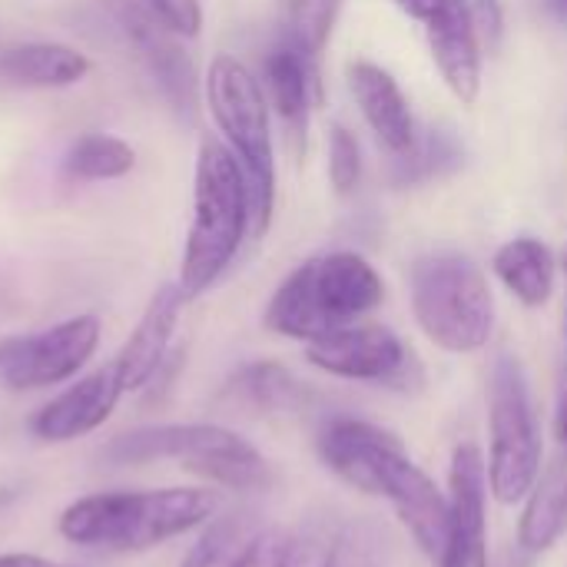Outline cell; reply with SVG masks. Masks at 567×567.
Wrapping results in <instances>:
<instances>
[{
  "instance_id": "obj_25",
  "label": "cell",
  "mask_w": 567,
  "mask_h": 567,
  "mask_svg": "<svg viewBox=\"0 0 567 567\" xmlns=\"http://www.w3.org/2000/svg\"><path fill=\"white\" fill-rule=\"evenodd\" d=\"M342 0H289V33L309 56H319Z\"/></svg>"
},
{
  "instance_id": "obj_13",
  "label": "cell",
  "mask_w": 567,
  "mask_h": 567,
  "mask_svg": "<svg viewBox=\"0 0 567 567\" xmlns=\"http://www.w3.org/2000/svg\"><path fill=\"white\" fill-rule=\"evenodd\" d=\"M183 306H186V296H183V289L176 282L159 286L153 292L143 319L136 322V329L130 332V339L123 342V349L113 359L126 392L146 389L156 379V372L166 365L169 342H173V332L179 326Z\"/></svg>"
},
{
  "instance_id": "obj_37",
  "label": "cell",
  "mask_w": 567,
  "mask_h": 567,
  "mask_svg": "<svg viewBox=\"0 0 567 567\" xmlns=\"http://www.w3.org/2000/svg\"><path fill=\"white\" fill-rule=\"evenodd\" d=\"M565 269H567V249H565Z\"/></svg>"
},
{
  "instance_id": "obj_29",
  "label": "cell",
  "mask_w": 567,
  "mask_h": 567,
  "mask_svg": "<svg viewBox=\"0 0 567 567\" xmlns=\"http://www.w3.org/2000/svg\"><path fill=\"white\" fill-rule=\"evenodd\" d=\"M146 10L176 37H196L203 27L199 0H146Z\"/></svg>"
},
{
  "instance_id": "obj_24",
  "label": "cell",
  "mask_w": 567,
  "mask_h": 567,
  "mask_svg": "<svg viewBox=\"0 0 567 567\" xmlns=\"http://www.w3.org/2000/svg\"><path fill=\"white\" fill-rule=\"evenodd\" d=\"M329 542L312 532H269L262 535L249 567H322Z\"/></svg>"
},
{
  "instance_id": "obj_12",
  "label": "cell",
  "mask_w": 567,
  "mask_h": 567,
  "mask_svg": "<svg viewBox=\"0 0 567 567\" xmlns=\"http://www.w3.org/2000/svg\"><path fill=\"white\" fill-rule=\"evenodd\" d=\"M123 395H126L123 379H120L116 365L110 362V365L76 379L56 399H50L30 422L33 435L43 442H73L80 435H90L113 415V409Z\"/></svg>"
},
{
  "instance_id": "obj_17",
  "label": "cell",
  "mask_w": 567,
  "mask_h": 567,
  "mask_svg": "<svg viewBox=\"0 0 567 567\" xmlns=\"http://www.w3.org/2000/svg\"><path fill=\"white\" fill-rule=\"evenodd\" d=\"M432 56L449 83V90L462 100L472 103L482 86V37L468 10L458 3L439 20L425 23Z\"/></svg>"
},
{
  "instance_id": "obj_3",
  "label": "cell",
  "mask_w": 567,
  "mask_h": 567,
  "mask_svg": "<svg viewBox=\"0 0 567 567\" xmlns=\"http://www.w3.org/2000/svg\"><path fill=\"white\" fill-rule=\"evenodd\" d=\"M246 236H252L249 186L239 159L219 140H203L193 179V223L176 286L186 302L209 292L233 266Z\"/></svg>"
},
{
  "instance_id": "obj_5",
  "label": "cell",
  "mask_w": 567,
  "mask_h": 567,
  "mask_svg": "<svg viewBox=\"0 0 567 567\" xmlns=\"http://www.w3.org/2000/svg\"><path fill=\"white\" fill-rule=\"evenodd\" d=\"M103 458L110 465H146L179 462L186 472L229 488V492H266L272 485L269 462L243 435L209 422L186 425H146L116 435Z\"/></svg>"
},
{
  "instance_id": "obj_27",
  "label": "cell",
  "mask_w": 567,
  "mask_h": 567,
  "mask_svg": "<svg viewBox=\"0 0 567 567\" xmlns=\"http://www.w3.org/2000/svg\"><path fill=\"white\" fill-rule=\"evenodd\" d=\"M458 159L462 156L445 133H432L425 140H415V146L405 156H395V163L402 169L399 179H429V176H439L442 169L455 166Z\"/></svg>"
},
{
  "instance_id": "obj_6",
  "label": "cell",
  "mask_w": 567,
  "mask_h": 567,
  "mask_svg": "<svg viewBox=\"0 0 567 567\" xmlns=\"http://www.w3.org/2000/svg\"><path fill=\"white\" fill-rule=\"evenodd\" d=\"M206 103L223 130L233 156L243 166L249 186L252 239H259L272 223L276 206V159H272V130H269V100L259 80L229 53H219L206 73Z\"/></svg>"
},
{
  "instance_id": "obj_22",
  "label": "cell",
  "mask_w": 567,
  "mask_h": 567,
  "mask_svg": "<svg viewBox=\"0 0 567 567\" xmlns=\"http://www.w3.org/2000/svg\"><path fill=\"white\" fill-rule=\"evenodd\" d=\"M233 395L259 412H302L309 405V389L276 362H252L233 379Z\"/></svg>"
},
{
  "instance_id": "obj_34",
  "label": "cell",
  "mask_w": 567,
  "mask_h": 567,
  "mask_svg": "<svg viewBox=\"0 0 567 567\" xmlns=\"http://www.w3.org/2000/svg\"><path fill=\"white\" fill-rule=\"evenodd\" d=\"M542 3H545V10L551 17H558L561 23H567V0H542Z\"/></svg>"
},
{
  "instance_id": "obj_35",
  "label": "cell",
  "mask_w": 567,
  "mask_h": 567,
  "mask_svg": "<svg viewBox=\"0 0 567 567\" xmlns=\"http://www.w3.org/2000/svg\"><path fill=\"white\" fill-rule=\"evenodd\" d=\"M10 349H13V339H0V365L7 362V355H10Z\"/></svg>"
},
{
  "instance_id": "obj_15",
  "label": "cell",
  "mask_w": 567,
  "mask_h": 567,
  "mask_svg": "<svg viewBox=\"0 0 567 567\" xmlns=\"http://www.w3.org/2000/svg\"><path fill=\"white\" fill-rule=\"evenodd\" d=\"M126 30L140 50V56L146 60L150 73L156 76L159 90L166 93V100L183 113L193 116L196 110V70L189 53L176 43L179 37L173 30H166L150 10H133L126 17Z\"/></svg>"
},
{
  "instance_id": "obj_32",
  "label": "cell",
  "mask_w": 567,
  "mask_h": 567,
  "mask_svg": "<svg viewBox=\"0 0 567 567\" xmlns=\"http://www.w3.org/2000/svg\"><path fill=\"white\" fill-rule=\"evenodd\" d=\"M0 567H70V565H56V561L37 558V555H0Z\"/></svg>"
},
{
  "instance_id": "obj_14",
  "label": "cell",
  "mask_w": 567,
  "mask_h": 567,
  "mask_svg": "<svg viewBox=\"0 0 567 567\" xmlns=\"http://www.w3.org/2000/svg\"><path fill=\"white\" fill-rule=\"evenodd\" d=\"M349 83H352L362 116L372 126V133L379 136V143L392 156H405L419 136H415V120H412L409 100L399 90V83L392 80V73H385L382 66H375L369 60H359L349 66Z\"/></svg>"
},
{
  "instance_id": "obj_26",
  "label": "cell",
  "mask_w": 567,
  "mask_h": 567,
  "mask_svg": "<svg viewBox=\"0 0 567 567\" xmlns=\"http://www.w3.org/2000/svg\"><path fill=\"white\" fill-rule=\"evenodd\" d=\"M322 567H385V542L375 525H346L326 551Z\"/></svg>"
},
{
  "instance_id": "obj_20",
  "label": "cell",
  "mask_w": 567,
  "mask_h": 567,
  "mask_svg": "<svg viewBox=\"0 0 567 567\" xmlns=\"http://www.w3.org/2000/svg\"><path fill=\"white\" fill-rule=\"evenodd\" d=\"M262 535L266 525L252 512L239 508V512L213 515L179 567H249Z\"/></svg>"
},
{
  "instance_id": "obj_16",
  "label": "cell",
  "mask_w": 567,
  "mask_h": 567,
  "mask_svg": "<svg viewBox=\"0 0 567 567\" xmlns=\"http://www.w3.org/2000/svg\"><path fill=\"white\" fill-rule=\"evenodd\" d=\"M266 86L289 136L296 143H306L309 110L319 96L316 56H309L292 37H282L266 56Z\"/></svg>"
},
{
  "instance_id": "obj_23",
  "label": "cell",
  "mask_w": 567,
  "mask_h": 567,
  "mask_svg": "<svg viewBox=\"0 0 567 567\" xmlns=\"http://www.w3.org/2000/svg\"><path fill=\"white\" fill-rule=\"evenodd\" d=\"M136 153L126 140L110 136V133H86L66 150V173L83 183H103V179H120L133 169Z\"/></svg>"
},
{
  "instance_id": "obj_18",
  "label": "cell",
  "mask_w": 567,
  "mask_h": 567,
  "mask_svg": "<svg viewBox=\"0 0 567 567\" xmlns=\"http://www.w3.org/2000/svg\"><path fill=\"white\" fill-rule=\"evenodd\" d=\"M90 73L86 53L66 43L33 40L0 50V80L30 90H63L76 86Z\"/></svg>"
},
{
  "instance_id": "obj_31",
  "label": "cell",
  "mask_w": 567,
  "mask_h": 567,
  "mask_svg": "<svg viewBox=\"0 0 567 567\" xmlns=\"http://www.w3.org/2000/svg\"><path fill=\"white\" fill-rule=\"evenodd\" d=\"M409 17H415V20H422V23H432V20H439L442 13H449L452 7H458L462 0H395ZM465 7V3H462Z\"/></svg>"
},
{
  "instance_id": "obj_8",
  "label": "cell",
  "mask_w": 567,
  "mask_h": 567,
  "mask_svg": "<svg viewBox=\"0 0 567 567\" xmlns=\"http://www.w3.org/2000/svg\"><path fill=\"white\" fill-rule=\"evenodd\" d=\"M542 429L528 375L515 355H498L488 379V492L498 505L528 498L542 475Z\"/></svg>"
},
{
  "instance_id": "obj_9",
  "label": "cell",
  "mask_w": 567,
  "mask_h": 567,
  "mask_svg": "<svg viewBox=\"0 0 567 567\" xmlns=\"http://www.w3.org/2000/svg\"><path fill=\"white\" fill-rule=\"evenodd\" d=\"M306 359L336 379L375 382V385H389L402 392H409L412 382L422 379L415 355L405 349V342L389 326H375V322H365V326L352 322L339 332H329L309 342Z\"/></svg>"
},
{
  "instance_id": "obj_28",
  "label": "cell",
  "mask_w": 567,
  "mask_h": 567,
  "mask_svg": "<svg viewBox=\"0 0 567 567\" xmlns=\"http://www.w3.org/2000/svg\"><path fill=\"white\" fill-rule=\"evenodd\" d=\"M329 176H332V186L339 193H352L359 186L362 153H359L355 136L346 126H336L332 130V140H329Z\"/></svg>"
},
{
  "instance_id": "obj_21",
  "label": "cell",
  "mask_w": 567,
  "mask_h": 567,
  "mask_svg": "<svg viewBox=\"0 0 567 567\" xmlns=\"http://www.w3.org/2000/svg\"><path fill=\"white\" fill-rule=\"evenodd\" d=\"M555 272H558L555 256L542 239L522 236V239L505 243L495 252V276L505 282V289L515 299H522L532 309H538L551 299Z\"/></svg>"
},
{
  "instance_id": "obj_10",
  "label": "cell",
  "mask_w": 567,
  "mask_h": 567,
  "mask_svg": "<svg viewBox=\"0 0 567 567\" xmlns=\"http://www.w3.org/2000/svg\"><path fill=\"white\" fill-rule=\"evenodd\" d=\"M100 346V319L73 316L33 336H17L7 362L0 365V382L13 392L50 389L73 379Z\"/></svg>"
},
{
  "instance_id": "obj_30",
  "label": "cell",
  "mask_w": 567,
  "mask_h": 567,
  "mask_svg": "<svg viewBox=\"0 0 567 567\" xmlns=\"http://www.w3.org/2000/svg\"><path fill=\"white\" fill-rule=\"evenodd\" d=\"M468 17L475 20L478 27V37L482 43L495 47L502 40V27H505V17H502V0H462Z\"/></svg>"
},
{
  "instance_id": "obj_1",
  "label": "cell",
  "mask_w": 567,
  "mask_h": 567,
  "mask_svg": "<svg viewBox=\"0 0 567 567\" xmlns=\"http://www.w3.org/2000/svg\"><path fill=\"white\" fill-rule=\"evenodd\" d=\"M316 449L339 482L369 498H385L419 551L439 558L449 532V492L415 465L395 432L339 415L319 429Z\"/></svg>"
},
{
  "instance_id": "obj_2",
  "label": "cell",
  "mask_w": 567,
  "mask_h": 567,
  "mask_svg": "<svg viewBox=\"0 0 567 567\" xmlns=\"http://www.w3.org/2000/svg\"><path fill=\"white\" fill-rule=\"evenodd\" d=\"M216 512L219 495L209 488L103 492L73 502L60 515V535L83 548L130 555L203 528Z\"/></svg>"
},
{
  "instance_id": "obj_33",
  "label": "cell",
  "mask_w": 567,
  "mask_h": 567,
  "mask_svg": "<svg viewBox=\"0 0 567 567\" xmlns=\"http://www.w3.org/2000/svg\"><path fill=\"white\" fill-rule=\"evenodd\" d=\"M555 429H558V439H561V445L567 449V392L561 395V402H558V419H555Z\"/></svg>"
},
{
  "instance_id": "obj_11",
  "label": "cell",
  "mask_w": 567,
  "mask_h": 567,
  "mask_svg": "<svg viewBox=\"0 0 567 567\" xmlns=\"http://www.w3.org/2000/svg\"><path fill=\"white\" fill-rule=\"evenodd\" d=\"M439 567L488 565V465L475 442H462L449 465V532Z\"/></svg>"
},
{
  "instance_id": "obj_36",
  "label": "cell",
  "mask_w": 567,
  "mask_h": 567,
  "mask_svg": "<svg viewBox=\"0 0 567 567\" xmlns=\"http://www.w3.org/2000/svg\"><path fill=\"white\" fill-rule=\"evenodd\" d=\"M505 567H528V561H522V558L508 555V561H505Z\"/></svg>"
},
{
  "instance_id": "obj_4",
  "label": "cell",
  "mask_w": 567,
  "mask_h": 567,
  "mask_svg": "<svg viewBox=\"0 0 567 567\" xmlns=\"http://www.w3.org/2000/svg\"><path fill=\"white\" fill-rule=\"evenodd\" d=\"M385 299L382 276L359 252H326L306 259L266 306V329L286 339L316 342L339 332Z\"/></svg>"
},
{
  "instance_id": "obj_19",
  "label": "cell",
  "mask_w": 567,
  "mask_h": 567,
  "mask_svg": "<svg viewBox=\"0 0 567 567\" xmlns=\"http://www.w3.org/2000/svg\"><path fill=\"white\" fill-rule=\"evenodd\" d=\"M567 535V455L542 468L535 488L525 498L518 522V548L535 558L551 551Z\"/></svg>"
},
{
  "instance_id": "obj_7",
  "label": "cell",
  "mask_w": 567,
  "mask_h": 567,
  "mask_svg": "<svg viewBox=\"0 0 567 567\" xmlns=\"http://www.w3.org/2000/svg\"><path fill=\"white\" fill-rule=\"evenodd\" d=\"M409 286L415 322L439 349L468 355L488 346L495 296L475 259L462 252H429L412 262Z\"/></svg>"
}]
</instances>
